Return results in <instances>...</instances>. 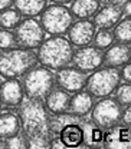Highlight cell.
<instances>
[{
  "instance_id": "cell-1",
  "label": "cell",
  "mask_w": 131,
  "mask_h": 149,
  "mask_svg": "<svg viewBox=\"0 0 131 149\" xmlns=\"http://www.w3.org/2000/svg\"><path fill=\"white\" fill-rule=\"evenodd\" d=\"M18 115L22 123V133L26 139L29 149L51 148L54 139L51 133V118L52 113L48 111L45 100L40 99H25L18 108Z\"/></svg>"
},
{
  "instance_id": "cell-2",
  "label": "cell",
  "mask_w": 131,
  "mask_h": 149,
  "mask_svg": "<svg viewBox=\"0 0 131 149\" xmlns=\"http://www.w3.org/2000/svg\"><path fill=\"white\" fill-rule=\"evenodd\" d=\"M74 45L65 36H51L37 47L39 63L51 70H59L72 63Z\"/></svg>"
},
{
  "instance_id": "cell-3",
  "label": "cell",
  "mask_w": 131,
  "mask_h": 149,
  "mask_svg": "<svg viewBox=\"0 0 131 149\" xmlns=\"http://www.w3.org/2000/svg\"><path fill=\"white\" fill-rule=\"evenodd\" d=\"M37 65L39 57L33 49L13 47L0 53V73L4 79H22Z\"/></svg>"
},
{
  "instance_id": "cell-4",
  "label": "cell",
  "mask_w": 131,
  "mask_h": 149,
  "mask_svg": "<svg viewBox=\"0 0 131 149\" xmlns=\"http://www.w3.org/2000/svg\"><path fill=\"white\" fill-rule=\"evenodd\" d=\"M20 82L26 97L30 99L45 100L46 96L56 88V76L54 70L42 65L36 66L29 73H26L20 79Z\"/></svg>"
},
{
  "instance_id": "cell-5",
  "label": "cell",
  "mask_w": 131,
  "mask_h": 149,
  "mask_svg": "<svg viewBox=\"0 0 131 149\" xmlns=\"http://www.w3.org/2000/svg\"><path fill=\"white\" fill-rule=\"evenodd\" d=\"M39 22L49 36H65L74 24V15L65 4L52 3L43 9Z\"/></svg>"
},
{
  "instance_id": "cell-6",
  "label": "cell",
  "mask_w": 131,
  "mask_h": 149,
  "mask_svg": "<svg viewBox=\"0 0 131 149\" xmlns=\"http://www.w3.org/2000/svg\"><path fill=\"white\" fill-rule=\"evenodd\" d=\"M121 82L120 70L115 68H99L87 77L85 89L92 95L94 97H105L111 96V93L115 92L117 86Z\"/></svg>"
},
{
  "instance_id": "cell-7",
  "label": "cell",
  "mask_w": 131,
  "mask_h": 149,
  "mask_svg": "<svg viewBox=\"0 0 131 149\" xmlns=\"http://www.w3.org/2000/svg\"><path fill=\"white\" fill-rule=\"evenodd\" d=\"M121 112L123 106L117 102V99L111 96H105L99 97L95 102L91 112V119L102 129H108L121 122Z\"/></svg>"
},
{
  "instance_id": "cell-8",
  "label": "cell",
  "mask_w": 131,
  "mask_h": 149,
  "mask_svg": "<svg viewBox=\"0 0 131 149\" xmlns=\"http://www.w3.org/2000/svg\"><path fill=\"white\" fill-rule=\"evenodd\" d=\"M15 33L18 37L19 46L26 49H37L45 42L46 35L40 22L35 17H25L15 29Z\"/></svg>"
},
{
  "instance_id": "cell-9",
  "label": "cell",
  "mask_w": 131,
  "mask_h": 149,
  "mask_svg": "<svg viewBox=\"0 0 131 149\" xmlns=\"http://www.w3.org/2000/svg\"><path fill=\"white\" fill-rule=\"evenodd\" d=\"M71 65L87 73H92L104 66V53L102 50L96 49L95 46H91V45L78 47L76 50H74Z\"/></svg>"
},
{
  "instance_id": "cell-10",
  "label": "cell",
  "mask_w": 131,
  "mask_h": 149,
  "mask_svg": "<svg viewBox=\"0 0 131 149\" xmlns=\"http://www.w3.org/2000/svg\"><path fill=\"white\" fill-rule=\"evenodd\" d=\"M56 86L62 88L63 91L69 93H76L85 89L87 83V72L75 68V66H66L59 70H56Z\"/></svg>"
},
{
  "instance_id": "cell-11",
  "label": "cell",
  "mask_w": 131,
  "mask_h": 149,
  "mask_svg": "<svg viewBox=\"0 0 131 149\" xmlns=\"http://www.w3.org/2000/svg\"><path fill=\"white\" fill-rule=\"evenodd\" d=\"M96 33V27L89 19H78L74 22L68 32V39L75 47H84L89 46L94 42V37Z\"/></svg>"
},
{
  "instance_id": "cell-12",
  "label": "cell",
  "mask_w": 131,
  "mask_h": 149,
  "mask_svg": "<svg viewBox=\"0 0 131 149\" xmlns=\"http://www.w3.org/2000/svg\"><path fill=\"white\" fill-rule=\"evenodd\" d=\"M123 19V9L118 3L101 4L98 12L94 15L92 22L96 29H114Z\"/></svg>"
},
{
  "instance_id": "cell-13",
  "label": "cell",
  "mask_w": 131,
  "mask_h": 149,
  "mask_svg": "<svg viewBox=\"0 0 131 149\" xmlns=\"http://www.w3.org/2000/svg\"><path fill=\"white\" fill-rule=\"evenodd\" d=\"M25 91L19 79H6L1 82V108H19L25 100Z\"/></svg>"
},
{
  "instance_id": "cell-14",
  "label": "cell",
  "mask_w": 131,
  "mask_h": 149,
  "mask_svg": "<svg viewBox=\"0 0 131 149\" xmlns=\"http://www.w3.org/2000/svg\"><path fill=\"white\" fill-rule=\"evenodd\" d=\"M104 148L108 149H131V128L123 125H114L104 132Z\"/></svg>"
},
{
  "instance_id": "cell-15",
  "label": "cell",
  "mask_w": 131,
  "mask_h": 149,
  "mask_svg": "<svg viewBox=\"0 0 131 149\" xmlns=\"http://www.w3.org/2000/svg\"><path fill=\"white\" fill-rule=\"evenodd\" d=\"M79 125L84 130V146L89 149H101L104 148V132L99 125H96L92 119L79 118Z\"/></svg>"
},
{
  "instance_id": "cell-16",
  "label": "cell",
  "mask_w": 131,
  "mask_h": 149,
  "mask_svg": "<svg viewBox=\"0 0 131 149\" xmlns=\"http://www.w3.org/2000/svg\"><path fill=\"white\" fill-rule=\"evenodd\" d=\"M131 60V49L128 45L123 43H114L111 47L104 50V66L108 68H123L125 63Z\"/></svg>"
},
{
  "instance_id": "cell-17",
  "label": "cell",
  "mask_w": 131,
  "mask_h": 149,
  "mask_svg": "<svg viewBox=\"0 0 131 149\" xmlns=\"http://www.w3.org/2000/svg\"><path fill=\"white\" fill-rule=\"evenodd\" d=\"M95 105V97L87 89H82L79 92L72 93L71 102H69V112L79 118H87Z\"/></svg>"
},
{
  "instance_id": "cell-18",
  "label": "cell",
  "mask_w": 131,
  "mask_h": 149,
  "mask_svg": "<svg viewBox=\"0 0 131 149\" xmlns=\"http://www.w3.org/2000/svg\"><path fill=\"white\" fill-rule=\"evenodd\" d=\"M69 102H71V93L63 91L59 86H56L45 99V105L52 115L69 112Z\"/></svg>"
},
{
  "instance_id": "cell-19",
  "label": "cell",
  "mask_w": 131,
  "mask_h": 149,
  "mask_svg": "<svg viewBox=\"0 0 131 149\" xmlns=\"http://www.w3.org/2000/svg\"><path fill=\"white\" fill-rule=\"evenodd\" d=\"M61 141L65 143V146L68 149H75L84 146V130L82 126L79 125V122L71 123L68 126H65L59 133Z\"/></svg>"
},
{
  "instance_id": "cell-20",
  "label": "cell",
  "mask_w": 131,
  "mask_h": 149,
  "mask_svg": "<svg viewBox=\"0 0 131 149\" xmlns=\"http://www.w3.org/2000/svg\"><path fill=\"white\" fill-rule=\"evenodd\" d=\"M22 132V123L19 115L12 112H1L0 115V138L7 139Z\"/></svg>"
},
{
  "instance_id": "cell-21",
  "label": "cell",
  "mask_w": 131,
  "mask_h": 149,
  "mask_svg": "<svg viewBox=\"0 0 131 149\" xmlns=\"http://www.w3.org/2000/svg\"><path fill=\"white\" fill-rule=\"evenodd\" d=\"M101 7V0H74L71 12L75 19H91Z\"/></svg>"
},
{
  "instance_id": "cell-22",
  "label": "cell",
  "mask_w": 131,
  "mask_h": 149,
  "mask_svg": "<svg viewBox=\"0 0 131 149\" xmlns=\"http://www.w3.org/2000/svg\"><path fill=\"white\" fill-rule=\"evenodd\" d=\"M15 7L25 17L40 16L43 9L46 7V0H16Z\"/></svg>"
},
{
  "instance_id": "cell-23",
  "label": "cell",
  "mask_w": 131,
  "mask_h": 149,
  "mask_svg": "<svg viewBox=\"0 0 131 149\" xmlns=\"http://www.w3.org/2000/svg\"><path fill=\"white\" fill-rule=\"evenodd\" d=\"M79 122V116H76L71 112H65V113H61V115H52L51 118V123H49V128H51V133L52 136H59L61 130L63 129L65 126L71 125V123H76Z\"/></svg>"
},
{
  "instance_id": "cell-24",
  "label": "cell",
  "mask_w": 131,
  "mask_h": 149,
  "mask_svg": "<svg viewBox=\"0 0 131 149\" xmlns=\"http://www.w3.org/2000/svg\"><path fill=\"white\" fill-rule=\"evenodd\" d=\"M22 22V13L15 7L1 9L0 12V27L1 29H16Z\"/></svg>"
},
{
  "instance_id": "cell-25",
  "label": "cell",
  "mask_w": 131,
  "mask_h": 149,
  "mask_svg": "<svg viewBox=\"0 0 131 149\" xmlns=\"http://www.w3.org/2000/svg\"><path fill=\"white\" fill-rule=\"evenodd\" d=\"M112 33L115 42L123 45H131V19H121L120 23L114 27Z\"/></svg>"
},
{
  "instance_id": "cell-26",
  "label": "cell",
  "mask_w": 131,
  "mask_h": 149,
  "mask_svg": "<svg viewBox=\"0 0 131 149\" xmlns=\"http://www.w3.org/2000/svg\"><path fill=\"white\" fill-rule=\"evenodd\" d=\"M94 46L99 50H107L108 47H111L112 45L115 43V39H114V33H112L110 29H98L95 37H94Z\"/></svg>"
},
{
  "instance_id": "cell-27",
  "label": "cell",
  "mask_w": 131,
  "mask_h": 149,
  "mask_svg": "<svg viewBox=\"0 0 131 149\" xmlns=\"http://www.w3.org/2000/svg\"><path fill=\"white\" fill-rule=\"evenodd\" d=\"M114 97L117 99V102L123 108L131 105V83H128V82L120 83L114 92Z\"/></svg>"
},
{
  "instance_id": "cell-28",
  "label": "cell",
  "mask_w": 131,
  "mask_h": 149,
  "mask_svg": "<svg viewBox=\"0 0 131 149\" xmlns=\"http://www.w3.org/2000/svg\"><path fill=\"white\" fill-rule=\"evenodd\" d=\"M18 45V37H16L15 32H12L9 29H1L0 30V49L1 50L13 49Z\"/></svg>"
},
{
  "instance_id": "cell-29",
  "label": "cell",
  "mask_w": 131,
  "mask_h": 149,
  "mask_svg": "<svg viewBox=\"0 0 131 149\" xmlns=\"http://www.w3.org/2000/svg\"><path fill=\"white\" fill-rule=\"evenodd\" d=\"M1 148L3 149H26V139L23 136V133L20 132L16 136L7 138V139H1Z\"/></svg>"
},
{
  "instance_id": "cell-30",
  "label": "cell",
  "mask_w": 131,
  "mask_h": 149,
  "mask_svg": "<svg viewBox=\"0 0 131 149\" xmlns=\"http://www.w3.org/2000/svg\"><path fill=\"white\" fill-rule=\"evenodd\" d=\"M121 123L131 128V105L124 106L123 112H121Z\"/></svg>"
},
{
  "instance_id": "cell-31",
  "label": "cell",
  "mask_w": 131,
  "mask_h": 149,
  "mask_svg": "<svg viewBox=\"0 0 131 149\" xmlns=\"http://www.w3.org/2000/svg\"><path fill=\"white\" fill-rule=\"evenodd\" d=\"M120 76H121V80L131 83V60L120 69Z\"/></svg>"
},
{
  "instance_id": "cell-32",
  "label": "cell",
  "mask_w": 131,
  "mask_h": 149,
  "mask_svg": "<svg viewBox=\"0 0 131 149\" xmlns=\"http://www.w3.org/2000/svg\"><path fill=\"white\" fill-rule=\"evenodd\" d=\"M121 9H123V16L131 19V0H125L121 4Z\"/></svg>"
},
{
  "instance_id": "cell-33",
  "label": "cell",
  "mask_w": 131,
  "mask_h": 149,
  "mask_svg": "<svg viewBox=\"0 0 131 149\" xmlns=\"http://www.w3.org/2000/svg\"><path fill=\"white\" fill-rule=\"evenodd\" d=\"M51 148L52 149H68L66 146H65V143L61 141L59 136H55V138L52 139V142H51Z\"/></svg>"
},
{
  "instance_id": "cell-34",
  "label": "cell",
  "mask_w": 131,
  "mask_h": 149,
  "mask_svg": "<svg viewBox=\"0 0 131 149\" xmlns=\"http://www.w3.org/2000/svg\"><path fill=\"white\" fill-rule=\"evenodd\" d=\"M15 1H16V0H0V7H1V9L12 7V6H15Z\"/></svg>"
},
{
  "instance_id": "cell-35",
  "label": "cell",
  "mask_w": 131,
  "mask_h": 149,
  "mask_svg": "<svg viewBox=\"0 0 131 149\" xmlns=\"http://www.w3.org/2000/svg\"><path fill=\"white\" fill-rule=\"evenodd\" d=\"M52 3H58V4H68V3H72L74 0H49Z\"/></svg>"
}]
</instances>
